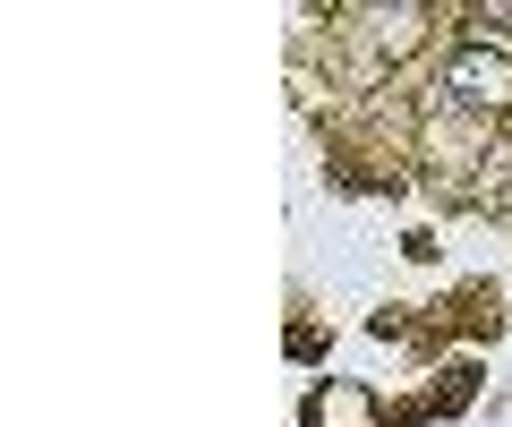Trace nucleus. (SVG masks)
<instances>
[{
  "mask_svg": "<svg viewBox=\"0 0 512 427\" xmlns=\"http://www.w3.org/2000/svg\"><path fill=\"white\" fill-rule=\"evenodd\" d=\"M444 103H470V112H512V52H504V43H461L453 69H444Z\"/></svg>",
  "mask_w": 512,
  "mask_h": 427,
  "instance_id": "1",
  "label": "nucleus"
}]
</instances>
